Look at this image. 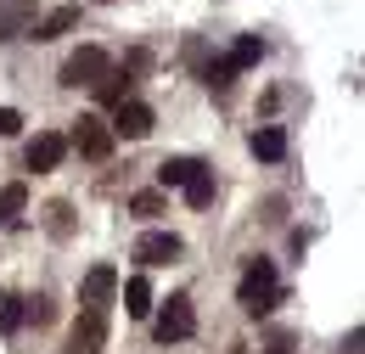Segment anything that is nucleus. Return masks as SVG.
I'll use <instances>...</instances> for the list:
<instances>
[{
	"mask_svg": "<svg viewBox=\"0 0 365 354\" xmlns=\"http://www.w3.org/2000/svg\"><path fill=\"white\" fill-rule=\"evenodd\" d=\"M275 298H281V287H275V265H270V259H247L236 304H242L247 315H270V310H275Z\"/></svg>",
	"mask_w": 365,
	"mask_h": 354,
	"instance_id": "obj_1",
	"label": "nucleus"
},
{
	"mask_svg": "<svg viewBox=\"0 0 365 354\" xmlns=\"http://www.w3.org/2000/svg\"><path fill=\"white\" fill-rule=\"evenodd\" d=\"M107 74H113L107 51H101V45H79V51L62 62V74H56V79H62L68 90H79V85H91V90H96L101 79H107Z\"/></svg>",
	"mask_w": 365,
	"mask_h": 354,
	"instance_id": "obj_2",
	"label": "nucleus"
},
{
	"mask_svg": "<svg viewBox=\"0 0 365 354\" xmlns=\"http://www.w3.org/2000/svg\"><path fill=\"white\" fill-rule=\"evenodd\" d=\"M152 332H158V343H185V338L197 332V310H191V298H169Z\"/></svg>",
	"mask_w": 365,
	"mask_h": 354,
	"instance_id": "obj_3",
	"label": "nucleus"
},
{
	"mask_svg": "<svg viewBox=\"0 0 365 354\" xmlns=\"http://www.w3.org/2000/svg\"><path fill=\"white\" fill-rule=\"evenodd\" d=\"M107 343V310H85L68 332V354H101Z\"/></svg>",
	"mask_w": 365,
	"mask_h": 354,
	"instance_id": "obj_4",
	"label": "nucleus"
},
{
	"mask_svg": "<svg viewBox=\"0 0 365 354\" xmlns=\"http://www.w3.org/2000/svg\"><path fill=\"white\" fill-rule=\"evenodd\" d=\"M62 158H68V135H56V130H40L29 141V152H23V163H29L34 175H51Z\"/></svg>",
	"mask_w": 365,
	"mask_h": 354,
	"instance_id": "obj_5",
	"label": "nucleus"
},
{
	"mask_svg": "<svg viewBox=\"0 0 365 354\" xmlns=\"http://www.w3.org/2000/svg\"><path fill=\"white\" fill-rule=\"evenodd\" d=\"M152 124H158V118H152V107H146V101H118V113H113V124H107V130H113V141H118V135H124V141H146Z\"/></svg>",
	"mask_w": 365,
	"mask_h": 354,
	"instance_id": "obj_6",
	"label": "nucleus"
},
{
	"mask_svg": "<svg viewBox=\"0 0 365 354\" xmlns=\"http://www.w3.org/2000/svg\"><path fill=\"white\" fill-rule=\"evenodd\" d=\"M180 253H185V242L175 236V231H146V236L135 242V259H140V265H175Z\"/></svg>",
	"mask_w": 365,
	"mask_h": 354,
	"instance_id": "obj_7",
	"label": "nucleus"
},
{
	"mask_svg": "<svg viewBox=\"0 0 365 354\" xmlns=\"http://www.w3.org/2000/svg\"><path fill=\"white\" fill-rule=\"evenodd\" d=\"M73 146H79L85 158H96V163H101V158L113 152V130H107L96 113H79V124H73Z\"/></svg>",
	"mask_w": 365,
	"mask_h": 354,
	"instance_id": "obj_8",
	"label": "nucleus"
},
{
	"mask_svg": "<svg viewBox=\"0 0 365 354\" xmlns=\"http://www.w3.org/2000/svg\"><path fill=\"white\" fill-rule=\"evenodd\" d=\"M113 293H118V270H113V265H91V270H85V293H79L85 310H107Z\"/></svg>",
	"mask_w": 365,
	"mask_h": 354,
	"instance_id": "obj_9",
	"label": "nucleus"
},
{
	"mask_svg": "<svg viewBox=\"0 0 365 354\" xmlns=\"http://www.w3.org/2000/svg\"><path fill=\"white\" fill-rule=\"evenodd\" d=\"M23 208H29V186H23V180L0 186V231H11V225L23 220Z\"/></svg>",
	"mask_w": 365,
	"mask_h": 354,
	"instance_id": "obj_10",
	"label": "nucleus"
},
{
	"mask_svg": "<svg viewBox=\"0 0 365 354\" xmlns=\"http://www.w3.org/2000/svg\"><path fill=\"white\" fill-rule=\"evenodd\" d=\"M253 158H264V163H281V158H287V130H281V124H264V130H253Z\"/></svg>",
	"mask_w": 365,
	"mask_h": 354,
	"instance_id": "obj_11",
	"label": "nucleus"
},
{
	"mask_svg": "<svg viewBox=\"0 0 365 354\" xmlns=\"http://www.w3.org/2000/svg\"><path fill=\"white\" fill-rule=\"evenodd\" d=\"M73 23H79V6H56V11H46V17L34 23V40H62Z\"/></svg>",
	"mask_w": 365,
	"mask_h": 354,
	"instance_id": "obj_12",
	"label": "nucleus"
},
{
	"mask_svg": "<svg viewBox=\"0 0 365 354\" xmlns=\"http://www.w3.org/2000/svg\"><path fill=\"white\" fill-rule=\"evenodd\" d=\"M23 23H34V0H11V6H0V45L17 40Z\"/></svg>",
	"mask_w": 365,
	"mask_h": 354,
	"instance_id": "obj_13",
	"label": "nucleus"
},
{
	"mask_svg": "<svg viewBox=\"0 0 365 354\" xmlns=\"http://www.w3.org/2000/svg\"><path fill=\"white\" fill-rule=\"evenodd\" d=\"M191 175H202L197 158H163V163H158V186H163V191H169V186H185Z\"/></svg>",
	"mask_w": 365,
	"mask_h": 354,
	"instance_id": "obj_14",
	"label": "nucleus"
},
{
	"mask_svg": "<svg viewBox=\"0 0 365 354\" xmlns=\"http://www.w3.org/2000/svg\"><path fill=\"white\" fill-rule=\"evenodd\" d=\"M124 310L135 315V320L152 315V287H146V275H130V281H124Z\"/></svg>",
	"mask_w": 365,
	"mask_h": 354,
	"instance_id": "obj_15",
	"label": "nucleus"
},
{
	"mask_svg": "<svg viewBox=\"0 0 365 354\" xmlns=\"http://www.w3.org/2000/svg\"><path fill=\"white\" fill-rule=\"evenodd\" d=\"M259 56H264V40H259V34H242V40L230 45V68H253V62H259Z\"/></svg>",
	"mask_w": 365,
	"mask_h": 354,
	"instance_id": "obj_16",
	"label": "nucleus"
},
{
	"mask_svg": "<svg viewBox=\"0 0 365 354\" xmlns=\"http://www.w3.org/2000/svg\"><path fill=\"white\" fill-rule=\"evenodd\" d=\"M46 231L56 236V242H68V236H73V203H51L46 208Z\"/></svg>",
	"mask_w": 365,
	"mask_h": 354,
	"instance_id": "obj_17",
	"label": "nucleus"
},
{
	"mask_svg": "<svg viewBox=\"0 0 365 354\" xmlns=\"http://www.w3.org/2000/svg\"><path fill=\"white\" fill-rule=\"evenodd\" d=\"M180 191H185V203H191V208H208V203H214V175L202 169V175H191V180H185Z\"/></svg>",
	"mask_w": 365,
	"mask_h": 354,
	"instance_id": "obj_18",
	"label": "nucleus"
},
{
	"mask_svg": "<svg viewBox=\"0 0 365 354\" xmlns=\"http://www.w3.org/2000/svg\"><path fill=\"white\" fill-rule=\"evenodd\" d=\"M23 304H29V298H17V293H0V332H17V326H23Z\"/></svg>",
	"mask_w": 365,
	"mask_h": 354,
	"instance_id": "obj_19",
	"label": "nucleus"
},
{
	"mask_svg": "<svg viewBox=\"0 0 365 354\" xmlns=\"http://www.w3.org/2000/svg\"><path fill=\"white\" fill-rule=\"evenodd\" d=\"M96 96H101L107 107H118V101H130V74H107V79L96 85Z\"/></svg>",
	"mask_w": 365,
	"mask_h": 354,
	"instance_id": "obj_20",
	"label": "nucleus"
},
{
	"mask_svg": "<svg viewBox=\"0 0 365 354\" xmlns=\"http://www.w3.org/2000/svg\"><path fill=\"white\" fill-rule=\"evenodd\" d=\"M230 79H236V68H230L225 56H214V62L202 68V85H208V90H220V96L230 90Z\"/></svg>",
	"mask_w": 365,
	"mask_h": 354,
	"instance_id": "obj_21",
	"label": "nucleus"
},
{
	"mask_svg": "<svg viewBox=\"0 0 365 354\" xmlns=\"http://www.w3.org/2000/svg\"><path fill=\"white\" fill-rule=\"evenodd\" d=\"M130 214H140V220L163 214V191H135V197H130Z\"/></svg>",
	"mask_w": 365,
	"mask_h": 354,
	"instance_id": "obj_22",
	"label": "nucleus"
},
{
	"mask_svg": "<svg viewBox=\"0 0 365 354\" xmlns=\"http://www.w3.org/2000/svg\"><path fill=\"white\" fill-rule=\"evenodd\" d=\"M23 130V113L17 107H0V135H17Z\"/></svg>",
	"mask_w": 365,
	"mask_h": 354,
	"instance_id": "obj_23",
	"label": "nucleus"
},
{
	"mask_svg": "<svg viewBox=\"0 0 365 354\" xmlns=\"http://www.w3.org/2000/svg\"><path fill=\"white\" fill-rule=\"evenodd\" d=\"M270 354H292V349H270Z\"/></svg>",
	"mask_w": 365,
	"mask_h": 354,
	"instance_id": "obj_24",
	"label": "nucleus"
},
{
	"mask_svg": "<svg viewBox=\"0 0 365 354\" xmlns=\"http://www.w3.org/2000/svg\"><path fill=\"white\" fill-rule=\"evenodd\" d=\"M96 6H113V0H96Z\"/></svg>",
	"mask_w": 365,
	"mask_h": 354,
	"instance_id": "obj_25",
	"label": "nucleus"
}]
</instances>
